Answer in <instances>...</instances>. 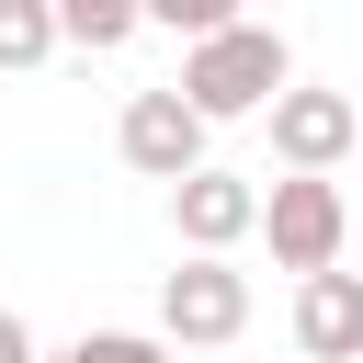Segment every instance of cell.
<instances>
[{
	"mask_svg": "<svg viewBox=\"0 0 363 363\" xmlns=\"http://www.w3.org/2000/svg\"><path fill=\"white\" fill-rule=\"evenodd\" d=\"M170 91H182L204 125H227V113H272V102L295 91V79H284V34H272V23H227L216 45H193V57H182V79H170Z\"/></svg>",
	"mask_w": 363,
	"mask_h": 363,
	"instance_id": "6da1fadb",
	"label": "cell"
},
{
	"mask_svg": "<svg viewBox=\"0 0 363 363\" xmlns=\"http://www.w3.org/2000/svg\"><path fill=\"white\" fill-rule=\"evenodd\" d=\"M261 238H272V261L284 272H340V250H352V204H340V182H306V170H284L272 193H261Z\"/></svg>",
	"mask_w": 363,
	"mask_h": 363,
	"instance_id": "7a4b0ae2",
	"label": "cell"
},
{
	"mask_svg": "<svg viewBox=\"0 0 363 363\" xmlns=\"http://www.w3.org/2000/svg\"><path fill=\"white\" fill-rule=\"evenodd\" d=\"M113 147H125V170H147V182H193L204 170V113L182 102V91H136L125 102V125H113Z\"/></svg>",
	"mask_w": 363,
	"mask_h": 363,
	"instance_id": "3957f363",
	"label": "cell"
},
{
	"mask_svg": "<svg viewBox=\"0 0 363 363\" xmlns=\"http://www.w3.org/2000/svg\"><path fill=\"white\" fill-rule=\"evenodd\" d=\"M159 329L193 340V352L238 340V329H250V272H238V261H182V272L159 284Z\"/></svg>",
	"mask_w": 363,
	"mask_h": 363,
	"instance_id": "277c9868",
	"label": "cell"
},
{
	"mask_svg": "<svg viewBox=\"0 0 363 363\" xmlns=\"http://www.w3.org/2000/svg\"><path fill=\"white\" fill-rule=\"evenodd\" d=\"M352 136H363L352 91H284V102H272V159L306 170V182H329V170L352 159Z\"/></svg>",
	"mask_w": 363,
	"mask_h": 363,
	"instance_id": "5b68a950",
	"label": "cell"
},
{
	"mask_svg": "<svg viewBox=\"0 0 363 363\" xmlns=\"http://www.w3.org/2000/svg\"><path fill=\"white\" fill-rule=\"evenodd\" d=\"M170 227L193 238V261H227V250L261 227V182H250V170H193V182L170 193Z\"/></svg>",
	"mask_w": 363,
	"mask_h": 363,
	"instance_id": "8992f818",
	"label": "cell"
},
{
	"mask_svg": "<svg viewBox=\"0 0 363 363\" xmlns=\"http://www.w3.org/2000/svg\"><path fill=\"white\" fill-rule=\"evenodd\" d=\"M295 352L306 363H363V272L295 284Z\"/></svg>",
	"mask_w": 363,
	"mask_h": 363,
	"instance_id": "52a82bcc",
	"label": "cell"
},
{
	"mask_svg": "<svg viewBox=\"0 0 363 363\" xmlns=\"http://www.w3.org/2000/svg\"><path fill=\"white\" fill-rule=\"evenodd\" d=\"M147 11L136 0H57V45H79V57H102V45H125Z\"/></svg>",
	"mask_w": 363,
	"mask_h": 363,
	"instance_id": "ba28073f",
	"label": "cell"
},
{
	"mask_svg": "<svg viewBox=\"0 0 363 363\" xmlns=\"http://www.w3.org/2000/svg\"><path fill=\"white\" fill-rule=\"evenodd\" d=\"M34 57H57V11L45 0H0V68H34Z\"/></svg>",
	"mask_w": 363,
	"mask_h": 363,
	"instance_id": "9c48e42d",
	"label": "cell"
},
{
	"mask_svg": "<svg viewBox=\"0 0 363 363\" xmlns=\"http://www.w3.org/2000/svg\"><path fill=\"white\" fill-rule=\"evenodd\" d=\"M79 363H170V352H159V340H136V329H91V340H79Z\"/></svg>",
	"mask_w": 363,
	"mask_h": 363,
	"instance_id": "30bf717a",
	"label": "cell"
},
{
	"mask_svg": "<svg viewBox=\"0 0 363 363\" xmlns=\"http://www.w3.org/2000/svg\"><path fill=\"white\" fill-rule=\"evenodd\" d=\"M0 363H45V352H34V329H23L11 306H0Z\"/></svg>",
	"mask_w": 363,
	"mask_h": 363,
	"instance_id": "8fae6325",
	"label": "cell"
},
{
	"mask_svg": "<svg viewBox=\"0 0 363 363\" xmlns=\"http://www.w3.org/2000/svg\"><path fill=\"white\" fill-rule=\"evenodd\" d=\"M45 363H79V340H68V352H45Z\"/></svg>",
	"mask_w": 363,
	"mask_h": 363,
	"instance_id": "7c38bea8",
	"label": "cell"
},
{
	"mask_svg": "<svg viewBox=\"0 0 363 363\" xmlns=\"http://www.w3.org/2000/svg\"><path fill=\"white\" fill-rule=\"evenodd\" d=\"M352 238H363V227H352Z\"/></svg>",
	"mask_w": 363,
	"mask_h": 363,
	"instance_id": "4fadbf2b",
	"label": "cell"
}]
</instances>
